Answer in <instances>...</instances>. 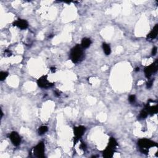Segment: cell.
<instances>
[{
    "label": "cell",
    "instance_id": "603a6c76",
    "mask_svg": "<svg viewBox=\"0 0 158 158\" xmlns=\"http://www.w3.org/2000/svg\"><path fill=\"white\" fill-rule=\"evenodd\" d=\"M51 71L53 73H54L55 71H56V68H55V67H51Z\"/></svg>",
    "mask_w": 158,
    "mask_h": 158
},
{
    "label": "cell",
    "instance_id": "44dd1931",
    "mask_svg": "<svg viewBox=\"0 0 158 158\" xmlns=\"http://www.w3.org/2000/svg\"><path fill=\"white\" fill-rule=\"evenodd\" d=\"M157 47H154L153 48V50H152V54H153V56H154V55H156V53H157Z\"/></svg>",
    "mask_w": 158,
    "mask_h": 158
},
{
    "label": "cell",
    "instance_id": "cb8c5ba5",
    "mask_svg": "<svg viewBox=\"0 0 158 158\" xmlns=\"http://www.w3.org/2000/svg\"><path fill=\"white\" fill-rule=\"evenodd\" d=\"M136 70V71H139V70H140L139 67H137V68H136V70Z\"/></svg>",
    "mask_w": 158,
    "mask_h": 158
},
{
    "label": "cell",
    "instance_id": "5b68a950",
    "mask_svg": "<svg viewBox=\"0 0 158 158\" xmlns=\"http://www.w3.org/2000/svg\"><path fill=\"white\" fill-rule=\"evenodd\" d=\"M48 76H43L41 77L38 80L37 83L38 85L41 88H47L49 87H52L53 85V83H51L47 79Z\"/></svg>",
    "mask_w": 158,
    "mask_h": 158
},
{
    "label": "cell",
    "instance_id": "2e32d148",
    "mask_svg": "<svg viewBox=\"0 0 158 158\" xmlns=\"http://www.w3.org/2000/svg\"><path fill=\"white\" fill-rule=\"evenodd\" d=\"M148 112H147L146 110L145 109H143L142 111L140 112V118H141V119H145L148 116Z\"/></svg>",
    "mask_w": 158,
    "mask_h": 158
},
{
    "label": "cell",
    "instance_id": "ac0fdd59",
    "mask_svg": "<svg viewBox=\"0 0 158 158\" xmlns=\"http://www.w3.org/2000/svg\"><path fill=\"white\" fill-rule=\"evenodd\" d=\"M128 100H129L130 103H134L136 100L135 96V95H130V96H129V98H128Z\"/></svg>",
    "mask_w": 158,
    "mask_h": 158
},
{
    "label": "cell",
    "instance_id": "ba28073f",
    "mask_svg": "<svg viewBox=\"0 0 158 158\" xmlns=\"http://www.w3.org/2000/svg\"><path fill=\"white\" fill-rule=\"evenodd\" d=\"M13 25L16 27H19V29H22V30H24L26 29L29 27V24L27 21L24 19H18L17 21H15L13 23Z\"/></svg>",
    "mask_w": 158,
    "mask_h": 158
},
{
    "label": "cell",
    "instance_id": "4fadbf2b",
    "mask_svg": "<svg viewBox=\"0 0 158 158\" xmlns=\"http://www.w3.org/2000/svg\"><path fill=\"white\" fill-rule=\"evenodd\" d=\"M103 51L106 55H109L111 54V47H110V46L108 44L106 43H103Z\"/></svg>",
    "mask_w": 158,
    "mask_h": 158
},
{
    "label": "cell",
    "instance_id": "7c38bea8",
    "mask_svg": "<svg viewBox=\"0 0 158 158\" xmlns=\"http://www.w3.org/2000/svg\"><path fill=\"white\" fill-rule=\"evenodd\" d=\"M91 41L90 38H85L82 40V43H81V47L83 48H87L91 45Z\"/></svg>",
    "mask_w": 158,
    "mask_h": 158
},
{
    "label": "cell",
    "instance_id": "9a60e30c",
    "mask_svg": "<svg viewBox=\"0 0 158 158\" xmlns=\"http://www.w3.org/2000/svg\"><path fill=\"white\" fill-rule=\"evenodd\" d=\"M48 130V128L47 126H41L38 129V133L40 135H43L47 132Z\"/></svg>",
    "mask_w": 158,
    "mask_h": 158
},
{
    "label": "cell",
    "instance_id": "7402d4cb",
    "mask_svg": "<svg viewBox=\"0 0 158 158\" xmlns=\"http://www.w3.org/2000/svg\"><path fill=\"white\" fill-rule=\"evenodd\" d=\"M80 148H81V149H82V150H85V149H86L85 144L83 143H82L81 144V145H80Z\"/></svg>",
    "mask_w": 158,
    "mask_h": 158
},
{
    "label": "cell",
    "instance_id": "6da1fadb",
    "mask_svg": "<svg viewBox=\"0 0 158 158\" xmlns=\"http://www.w3.org/2000/svg\"><path fill=\"white\" fill-rule=\"evenodd\" d=\"M83 48L81 45L77 44L73 47L70 51V58L73 63H77L80 62L84 58V52Z\"/></svg>",
    "mask_w": 158,
    "mask_h": 158
},
{
    "label": "cell",
    "instance_id": "277c9868",
    "mask_svg": "<svg viewBox=\"0 0 158 158\" xmlns=\"http://www.w3.org/2000/svg\"><path fill=\"white\" fill-rule=\"evenodd\" d=\"M157 67H158V63H157V60H156L153 64H151L149 66L146 67L145 69V76L147 78H150L153 73L156 72L157 70Z\"/></svg>",
    "mask_w": 158,
    "mask_h": 158
},
{
    "label": "cell",
    "instance_id": "d6986e66",
    "mask_svg": "<svg viewBox=\"0 0 158 158\" xmlns=\"http://www.w3.org/2000/svg\"><path fill=\"white\" fill-rule=\"evenodd\" d=\"M12 55V53L10 51V50H6L4 51V56H11Z\"/></svg>",
    "mask_w": 158,
    "mask_h": 158
},
{
    "label": "cell",
    "instance_id": "ffe728a7",
    "mask_svg": "<svg viewBox=\"0 0 158 158\" xmlns=\"http://www.w3.org/2000/svg\"><path fill=\"white\" fill-rule=\"evenodd\" d=\"M153 81H154V80H149L148 82L147 83V87L148 88H151V87H152V85H153Z\"/></svg>",
    "mask_w": 158,
    "mask_h": 158
},
{
    "label": "cell",
    "instance_id": "9c48e42d",
    "mask_svg": "<svg viewBox=\"0 0 158 158\" xmlns=\"http://www.w3.org/2000/svg\"><path fill=\"white\" fill-rule=\"evenodd\" d=\"M158 31V24H156L154 26L153 30L150 32V33L147 35V40H153L157 37Z\"/></svg>",
    "mask_w": 158,
    "mask_h": 158
},
{
    "label": "cell",
    "instance_id": "8992f818",
    "mask_svg": "<svg viewBox=\"0 0 158 158\" xmlns=\"http://www.w3.org/2000/svg\"><path fill=\"white\" fill-rule=\"evenodd\" d=\"M10 138L13 145L16 146H17L21 144V138L19 135L16 132H13L10 133Z\"/></svg>",
    "mask_w": 158,
    "mask_h": 158
},
{
    "label": "cell",
    "instance_id": "30bf717a",
    "mask_svg": "<svg viewBox=\"0 0 158 158\" xmlns=\"http://www.w3.org/2000/svg\"><path fill=\"white\" fill-rule=\"evenodd\" d=\"M114 149L108 146V147L103 151V156L106 158L112 157L113 156V154H114Z\"/></svg>",
    "mask_w": 158,
    "mask_h": 158
},
{
    "label": "cell",
    "instance_id": "7a4b0ae2",
    "mask_svg": "<svg viewBox=\"0 0 158 158\" xmlns=\"http://www.w3.org/2000/svg\"><path fill=\"white\" fill-rule=\"evenodd\" d=\"M138 145L140 151L143 154H148L149 152V149L155 147L157 146L156 143L150 140L143 138L140 139L138 142Z\"/></svg>",
    "mask_w": 158,
    "mask_h": 158
},
{
    "label": "cell",
    "instance_id": "e0dca14e",
    "mask_svg": "<svg viewBox=\"0 0 158 158\" xmlns=\"http://www.w3.org/2000/svg\"><path fill=\"white\" fill-rule=\"evenodd\" d=\"M7 76H8V73L7 72H0V80L3 81L4 80L6 79Z\"/></svg>",
    "mask_w": 158,
    "mask_h": 158
},
{
    "label": "cell",
    "instance_id": "8fae6325",
    "mask_svg": "<svg viewBox=\"0 0 158 158\" xmlns=\"http://www.w3.org/2000/svg\"><path fill=\"white\" fill-rule=\"evenodd\" d=\"M145 109L148 112V114H154L157 113V105L154 106H150V103L148 102V103L146 104L145 106Z\"/></svg>",
    "mask_w": 158,
    "mask_h": 158
},
{
    "label": "cell",
    "instance_id": "5bb4252c",
    "mask_svg": "<svg viewBox=\"0 0 158 158\" xmlns=\"http://www.w3.org/2000/svg\"><path fill=\"white\" fill-rule=\"evenodd\" d=\"M108 146L109 147H111V148L114 149V150H116V147H117V142H116V140H115L114 138L111 137V138L109 139Z\"/></svg>",
    "mask_w": 158,
    "mask_h": 158
},
{
    "label": "cell",
    "instance_id": "52a82bcc",
    "mask_svg": "<svg viewBox=\"0 0 158 158\" xmlns=\"http://www.w3.org/2000/svg\"><path fill=\"white\" fill-rule=\"evenodd\" d=\"M85 131V127L82 126V125L75 127L74 129H73L74 134L75 135H76V138H75V139H76V142H75V143L77 142L78 139H79V138H80L81 136L84 134Z\"/></svg>",
    "mask_w": 158,
    "mask_h": 158
},
{
    "label": "cell",
    "instance_id": "3957f363",
    "mask_svg": "<svg viewBox=\"0 0 158 158\" xmlns=\"http://www.w3.org/2000/svg\"><path fill=\"white\" fill-rule=\"evenodd\" d=\"M33 154L35 157L42 158L44 157V144L40 142L33 148Z\"/></svg>",
    "mask_w": 158,
    "mask_h": 158
}]
</instances>
